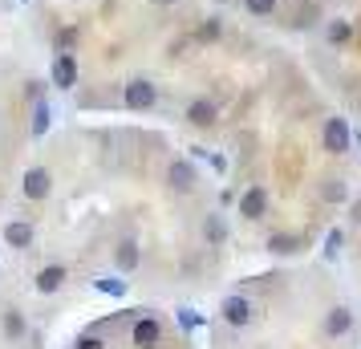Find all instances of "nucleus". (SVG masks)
<instances>
[{"label": "nucleus", "instance_id": "nucleus-1", "mask_svg": "<svg viewBox=\"0 0 361 349\" xmlns=\"http://www.w3.org/2000/svg\"><path fill=\"white\" fill-rule=\"evenodd\" d=\"M122 106L126 110H154L159 106V85L150 82V78H130V82L122 85Z\"/></svg>", "mask_w": 361, "mask_h": 349}, {"label": "nucleus", "instance_id": "nucleus-2", "mask_svg": "<svg viewBox=\"0 0 361 349\" xmlns=\"http://www.w3.org/2000/svg\"><path fill=\"white\" fill-rule=\"evenodd\" d=\"M130 345L134 349H159L163 345V321L150 313H138L130 325Z\"/></svg>", "mask_w": 361, "mask_h": 349}, {"label": "nucleus", "instance_id": "nucleus-3", "mask_svg": "<svg viewBox=\"0 0 361 349\" xmlns=\"http://www.w3.org/2000/svg\"><path fill=\"white\" fill-rule=\"evenodd\" d=\"M166 187L175 195H191L199 187V166L191 159H171V166H166Z\"/></svg>", "mask_w": 361, "mask_h": 349}, {"label": "nucleus", "instance_id": "nucleus-4", "mask_svg": "<svg viewBox=\"0 0 361 349\" xmlns=\"http://www.w3.org/2000/svg\"><path fill=\"white\" fill-rule=\"evenodd\" d=\"M78 53H53V66H49V85L53 90H73L78 85Z\"/></svg>", "mask_w": 361, "mask_h": 349}, {"label": "nucleus", "instance_id": "nucleus-5", "mask_svg": "<svg viewBox=\"0 0 361 349\" xmlns=\"http://www.w3.org/2000/svg\"><path fill=\"white\" fill-rule=\"evenodd\" d=\"M219 317H224V325H231V329H244V325H252V317H256V305L247 297H240V293H231L219 305Z\"/></svg>", "mask_w": 361, "mask_h": 349}, {"label": "nucleus", "instance_id": "nucleus-6", "mask_svg": "<svg viewBox=\"0 0 361 349\" xmlns=\"http://www.w3.org/2000/svg\"><path fill=\"white\" fill-rule=\"evenodd\" d=\"M321 147H325L329 154H345V150L353 147V130H349V122H345V118H325Z\"/></svg>", "mask_w": 361, "mask_h": 349}, {"label": "nucleus", "instance_id": "nucleus-7", "mask_svg": "<svg viewBox=\"0 0 361 349\" xmlns=\"http://www.w3.org/2000/svg\"><path fill=\"white\" fill-rule=\"evenodd\" d=\"M20 191H25V200H49L53 195V171H45V166H29L25 175H20Z\"/></svg>", "mask_w": 361, "mask_h": 349}, {"label": "nucleus", "instance_id": "nucleus-8", "mask_svg": "<svg viewBox=\"0 0 361 349\" xmlns=\"http://www.w3.org/2000/svg\"><path fill=\"white\" fill-rule=\"evenodd\" d=\"M183 118H187L191 126H199V130H212L215 122H219V106H215L212 98H195V102H187Z\"/></svg>", "mask_w": 361, "mask_h": 349}, {"label": "nucleus", "instance_id": "nucleus-9", "mask_svg": "<svg viewBox=\"0 0 361 349\" xmlns=\"http://www.w3.org/2000/svg\"><path fill=\"white\" fill-rule=\"evenodd\" d=\"M69 281V268L66 264H45L41 272L33 276V288L41 293V297H53V293H61Z\"/></svg>", "mask_w": 361, "mask_h": 349}, {"label": "nucleus", "instance_id": "nucleus-10", "mask_svg": "<svg viewBox=\"0 0 361 349\" xmlns=\"http://www.w3.org/2000/svg\"><path fill=\"white\" fill-rule=\"evenodd\" d=\"M321 329H325V337H333V341H337V337H349V333H353V309H349V305L325 309V325H321Z\"/></svg>", "mask_w": 361, "mask_h": 349}, {"label": "nucleus", "instance_id": "nucleus-11", "mask_svg": "<svg viewBox=\"0 0 361 349\" xmlns=\"http://www.w3.org/2000/svg\"><path fill=\"white\" fill-rule=\"evenodd\" d=\"M0 235H4V244H8V248L29 252V248H33V240H37V228L29 224V219H8Z\"/></svg>", "mask_w": 361, "mask_h": 349}, {"label": "nucleus", "instance_id": "nucleus-12", "mask_svg": "<svg viewBox=\"0 0 361 349\" xmlns=\"http://www.w3.org/2000/svg\"><path fill=\"white\" fill-rule=\"evenodd\" d=\"M0 333H4V341H13V345L29 337V321H25V313H20L17 305L0 309Z\"/></svg>", "mask_w": 361, "mask_h": 349}, {"label": "nucleus", "instance_id": "nucleus-13", "mask_svg": "<svg viewBox=\"0 0 361 349\" xmlns=\"http://www.w3.org/2000/svg\"><path fill=\"white\" fill-rule=\"evenodd\" d=\"M264 212H268V187L252 183L244 195H240V216L256 224V219H264Z\"/></svg>", "mask_w": 361, "mask_h": 349}, {"label": "nucleus", "instance_id": "nucleus-14", "mask_svg": "<svg viewBox=\"0 0 361 349\" xmlns=\"http://www.w3.org/2000/svg\"><path fill=\"white\" fill-rule=\"evenodd\" d=\"M114 264H118V272H134V268L142 264V248H138V240H122V244H118Z\"/></svg>", "mask_w": 361, "mask_h": 349}, {"label": "nucleus", "instance_id": "nucleus-15", "mask_svg": "<svg viewBox=\"0 0 361 349\" xmlns=\"http://www.w3.org/2000/svg\"><path fill=\"white\" fill-rule=\"evenodd\" d=\"M300 248H305V240L293 235V232H272L268 235V252H272V256H296Z\"/></svg>", "mask_w": 361, "mask_h": 349}, {"label": "nucleus", "instance_id": "nucleus-16", "mask_svg": "<svg viewBox=\"0 0 361 349\" xmlns=\"http://www.w3.org/2000/svg\"><path fill=\"white\" fill-rule=\"evenodd\" d=\"M49 126H53V110H49V102H45V98H41V102H33L29 134H33V138H45V134H49Z\"/></svg>", "mask_w": 361, "mask_h": 349}, {"label": "nucleus", "instance_id": "nucleus-17", "mask_svg": "<svg viewBox=\"0 0 361 349\" xmlns=\"http://www.w3.org/2000/svg\"><path fill=\"white\" fill-rule=\"evenodd\" d=\"M203 240H207L212 248H224V244H228V219L212 212V216L203 219Z\"/></svg>", "mask_w": 361, "mask_h": 349}, {"label": "nucleus", "instance_id": "nucleus-18", "mask_svg": "<svg viewBox=\"0 0 361 349\" xmlns=\"http://www.w3.org/2000/svg\"><path fill=\"white\" fill-rule=\"evenodd\" d=\"M219 37H224V17H207V20L195 29V41H199V45H215Z\"/></svg>", "mask_w": 361, "mask_h": 349}, {"label": "nucleus", "instance_id": "nucleus-19", "mask_svg": "<svg viewBox=\"0 0 361 349\" xmlns=\"http://www.w3.org/2000/svg\"><path fill=\"white\" fill-rule=\"evenodd\" d=\"M53 45H57V53H73L78 49V25H61L53 33Z\"/></svg>", "mask_w": 361, "mask_h": 349}, {"label": "nucleus", "instance_id": "nucleus-20", "mask_svg": "<svg viewBox=\"0 0 361 349\" xmlns=\"http://www.w3.org/2000/svg\"><path fill=\"white\" fill-rule=\"evenodd\" d=\"M321 200H325V203H345V200H349V187H345V179H325V187H321Z\"/></svg>", "mask_w": 361, "mask_h": 349}, {"label": "nucleus", "instance_id": "nucleus-21", "mask_svg": "<svg viewBox=\"0 0 361 349\" xmlns=\"http://www.w3.org/2000/svg\"><path fill=\"white\" fill-rule=\"evenodd\" d=\"M94 288H98V293H106V297H126V288H130V284L122 281V276H98V281H94Z\"/></svg>", "mask_w": 361, "mask_h": 349}, {"label": "nucleus", "instance_id": "nucleus-22", "mask_svg": "<svg viewBox=\"0 0 361 349\" xmlns=\"http://www.w3.org/2000/svg\"><path fill=\"white\" fill-rule=\"evenodd\" d=\"M341 248H345V232H341V228H333V232L325 235V260H337Z\"/></svg>", "mask_w": 361, "mask_h": 349}, {"label": "nucleus", "instance_id": "nucleus-23", "mask_svg": "<svg viewBox=\"0 0 361 349\" xmlns=\"http://www.w3.org/2000/svg\"><path fill=\"white\" fill-rule=\"evenodd\" d=\"M325 37L333 41V45H341V41H349V37H353V25H349V20H333V25L325 29Z\"/></svg>", "mask_w": 361, "mask_h": 349}, {"label": "nucleus", "instance_id": "nucleus-24", "mask_svg": "<svg viewBox=\"0 0 361 349\" xmlns=\"http://www.w3.org/2000/svg\"><path fill=\"white\" fill-rule=\"evenodd\" d=\"M244 8L252 17H272V8H276V0H244Z\"/></svg>", "mask_w": 361, "mask_h": 349}, {"label": "nucleus", "instance_id": "nucleus-25", "mask_svg": "<svg viewBox=\"0 0 361 349\" xmlns=\"http://www.w3.org/2000/svg\"><path fill=\"white\" fill-rule=\"evenodd\" d=\"M45 85H49V82H41V78H29V82H25V98H29V102H41V98H45Z\"/></svg>", "mask_w": 361, "mask_h": 349}, {"label": "nucleus", "instance_id": "nucleus-26", "mask_svg": "<svg viewBox=\"0 0 361 349\" xmlns=\"http://www.w3.org/2000/svg\"><path fill=\"white\" fill-rule=\"evenodd\" d=\"M179 325L191 333V329H199V325H203V317H199L195 309H179Z\"/></svg>", "mask_w": 361, "mask_h": 349}, {"label": "nucleus", "instance_id": "nucleus-27", "mask_svg": "<svg viewBox=\"0 0 361 349\" xmlns=\"http://www.w3.org/2000/svg\"><path fill=\"white\" fill-rule=\"evenodd\" d=\"M73 349H106V341H102L98 333H82V337L73 341Z\"/></svg>", "mask_w": 361, "mask_h": 349}, {"label": "nucleus", "instance_id": "nucleus-28", "mask_svg": "<svg viewBox=\"0 0 361 349\" xmlns=\"http://www.w3.org/2000/svg\"><path fill=\"white\" fill-rule=\"evenodd\" d=\"M154 4H175V0H154Z\"/></svg>", "mask_w": 361, "mask_h": 349}, {"label": "nucleus", "instance_id": "nucleus-29", "mask_svg": "<svg viewBox=\"0 0 361 349\" xmlns=\"http://www.w3.org/2000/svg\"><path fill=\"white\" fill-rule=\"evenodd\" d=\"M20 4H29V0H20Z\"/></svg>", "mask_w": 361, "mask_h": 349}]
</instances>
